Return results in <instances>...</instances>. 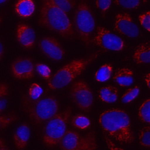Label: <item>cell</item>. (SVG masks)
I'll use <instances>...</instances> for the list:
<instances>
[{
    "instance_id": "6da1fadb",
    "label": "cell",
    "mask_w": 150,
    "mask_h": 150,
    "mask_svg": "<svg viewBox=\"0 0 150 150\" xmlns=\"http://www.w3.org/2000/svg\"><path fill=\"white\" fill-rule=\"evenodd\" d=\"M99 123L106 135L120 144L133 142L130 119L124 110L115 108L104 111L100 115Z\"/></svg>"
},
{
    "instance_id": "7a4b0ae2",
    "label": "cell",
    "mask_w": 150,
    "mask_h": 150,
    "mask_svg": "<svg viewBox=\"0 0 150 150\" xmlns=\"http://www.w3.org/2000/svg\"><path fill=\"white\" fill-rule=\"evenodd\" d=\"M39 23L59 33L65 38H71L74 33L66 13L58 7L45 0L40 10Z\"/></svg>"
},
{
    "instance_id": "3957f363",
    "label": "cell",
    "mask_w": 150,
    "mask_h": 150,
    "mask_svg": "<svg viewBox=\"0 0 150 150\" xmlns=\"http://www.w3.org/2000/svg\"><path fill=\"white\" fill-rule=\"evenodd\" d=\"M100 52H96L85 58L73 60L62 67L47 81L48 87L56 90L69 84L97 57Z\"/></svg>"
},
{
    "instance_id": "277c9868",
    "label": "cell",
    "mask_w": 150,
    "mask_h": 150,
    "mask_svg": "<svg viewBox=\"0 0 150 150\" xmlns=\"http://www.w3.org/2000/svg\"><path fill=\"white\" fill-rule=\"evenodd\" d=\"M71 114V108L68 107L49 121L45 128L43 137V142L46 146H53L60 144L67 131V124Z\"/></svg>"
},
{
    "instance_id": "5b68a950",
    "label": "cell",
    "mask_w": 150,
    "mask_h": 150,
    "mask_svg": "<svg viewBox=\"0 0 150 150\" xmlns=\"http://www.w3.org/2000/svg\"><path fill=\"white\" fill-rule=\"evenodd\" d=\"M26 111L32 120L39 124L49 120L58 114L59 105L56 99L52 96L26 103Z\"/></svg>"
},
{
    "instance_id": "8992f818",
    "label": "cell",
    "mask_w": 150,
    "mask_h": 150,
    "mask_svg": "<svg viewBox=\"0 0 150 150\" xmlns=\"http://www.w3.org/2000/svg\"><path fill=\"white\" fill-rule=\"evenodd\" d=\"M74 23L77 33L86 46L91 42V35L95 27V21L93 13L86 2H81L76 8Z\"/></svg>"
},
{
    "instance_id": "52a82bcc",
    "label": "cell",
    "mask_w": 150,
    "mask_h": 150,
    "mask_svg": "<svg viewBox=\"0 0 150 150\" xmlns=\"http://www.w3.org/2000/svg\"><path fill=\"white\" fill-rule=\"evenodd\" d=\"M70 94L73 102L81 110L88 111L93 103V93L88 84L83 80H78L70 87Z\"/></svg>"
},
{
    "instance_id": "ba28073f",
    "label": "cell",
    "mask_w": 150,
    "mask_h": 150,
    "mask_svg": "<svg viewBox=\"0 0 150 150\" xmlns=\"http://www.w3.org/2000/svg\"><path fill=\"white\" fill-rule=\"evenodd\" d=\"M93 41L97 46L112 51H122L125 46L121 38L107 28L100 26L97 27L96 33Z\"/></svg>"
},
{
    "instance_id": "9c48e42d",
    "label": "cell",
    "mask_w": 150,
    "mask_h": 150,
    "mask_svg": "<svg viewBox=\"0 0 150 150\" xmlns=\"http://www.w3.org/2000/svg\"><path fill=\"white\" fill-rule=\"evenodd\" d=\"M114 29L116 32L129 38H136L139 34V29L132 17L125 12L117 14Z\"/></svg>"
},
{
    "instance_id": "30bf717a",
    "label": "cell",
    "mask_w": 150,
    "mask_h": 150,
    "mask_svg": "<svg viewBox=\"0 0 150 150\" xmlns=\"http://www.w3.org/2000/svg\"><path fill=\"white\" fill-rule=\"evenodd\" d=\"M13 76L19 79H30L34 76L35 66L30 58L19 57L11 64Z\"/></svg>"
},
{
    "instance_id": "8fae6325",
    "label": "cell",
    "mask_w": 150,
    "mask_h": 150,
    "mask_svg": "<svg viewBox=\"0 0 150 150\" xmlns=\"http://www.w3.org/2000/svg\"><path fill=\"white\" fill-rule=\"evenodd\" d=\"M39 47L42 51L50 59L58 61L61 60L65 51L60 43L54 38L45 37L39 42Z\"/></svg>"
},
{
    "instance_id": "7c38bea8",
    "label": "cell",
    "mask_w": 150,
    "mask_h": 150,
    "mask_svg": "<svg viewBox=\"0 0 150 150\" xmlns=\"http://www.w3.org/2000/svg\"><path fill=\"white\" fill-rule=\"evenodd\" d=\"M86 139V134L81 136L76 131L67 130L59 144L62 150H75L81 146Z\"/></svg>"
},
{
    "instance_id": "4fadbf2b",
    "label": "cell",
    "mask_w": 150,
    "mask_h": 150,
    "mask_svg": "<svg viewBox=\"0 0 150 150\" xmlns=\"http://www.w3.org/2000/svg\"><path fill=\"white\" fill-rule=\"evenodd\" d=\"M17 39L19 43L25 48H31L35 40V32L29 25L19 24L16 30Z\"/></svg>"
},
{
    "instance_id": "5bb4252c",
    "label": "cell",
    "mask_w": 150,
    "mask_h": 150,
    "mask_svg": "<svg viewBox=\"0 0 150 150\" xmlns=\"http://www.w3.org/2000/svg\"><path fill=\"white\" fill-rule=\"evenodd\" d=\"M30 136V130L29 125L23 124L19 125L13 134V141L16 149H24L28 145Z\"/></svg>"
},
{
    "instance_id": "9a60e30c",
    "label": "cell",
    "mask_w": 150,
    "mask_h": 150,
    "mask_svg": "<svg viewBox=\"0 0 150 150\" xmlns=\"http://www.w3.org/2000/svg\"><path fill=\"white\" fill-rule=\"evenodd\" d=\"M132 58L138 64L150 63V41L137 46L134 51Z\"/></svg>"
},
{
    "instance_id": "2e32d148",
    "label": "cell",
    "mask_w": 150,
    "mask_h": 150,
    "mask_svg": "<svg viewBox=\"0 0 150 150\" xmlns=\"http://www.w3.org/2000/svg\"><path fill=\"white\" fill-rule=\"evenodd\" d=\"M113 80L120 86H129L134 82L133 72L128 68L118 69L115 72Z\"/></svg>"
},
{
    "instance_id": "e0dca14e",
    "label": "cell",
    "mask_w": 150,
    "mask_h": 150,
    "mask_svg": "<svg viewBox=\"0 0 150 150\" xmlns=\"http://www.w3.org/2000/svg\"><path fill=\"white\" fill-rule=\"evenodd\" d=\"M16 12L21 17L30 16L35 9V4L32 0H20L15 4Z\"/></svg>"
},
{
    "instance_id": "ac0fdd59",
    "label": "cell",
    "mask_w": 150,
    "mask_h": 150,
    "mask_svg": "<svg viewBox=\"0 0 150 150\" xmlns=\"http://www.w3.org/2000/svg\"><path fill=\"white\" fill-rule=\"evenodd\" d=\"M98 95L103 101L107 103H112L117 100L118 90L115 86H108L100 88Z\"/></svg>"
},
{
    "instance_id": "d6986e66",
    "label": "cell",
    "mask_w": 150,
    "mask_h": 150,
    "mask_svg": "<svg viewBox=\"0 0 150 150\" xmlns=\"http://www.w3.org/2000/svg\"><path fill=\"white\" fill-rule=\"evenodd\" d=\"M113 67L110 64H104L101 66L95 74V79L100 82L107 81L111 77Z\"/></svg>"
},
{
    "instance_id": "ffe728a7",
    "label": "cell",
    "mask_w": 150,
    "mask_h": 150,
    "mask_svg": "<svg viewBox=\"0 0 150 150\" xmlns=\"http://www.w3.org/2000/svg\"><path fill=\"white\" fill-rule=\"evenodd\" d=\"M138 117L143 122L150 124V98L145 100L140 105Z\"/></svg>"
},
{
    "instance_id": "44dd1931",
    "label": "cell",
    "mask_w": 150,
    "mask_h": 150,
    "mask_svg": "<svg viewBox=\"0 0 150 150\" xmlns=\"http://www.w3.org/2000/svg\"><path fill=\"white\" fill-rule=\"evenodd\" d=\"M70 122L73 127L83 130L87 129L91 124L90 120L87 117L80 114L73 116Z\"/></svg>"
},
{
    "instance_id": "7402d4cb",
    "label": "cell",
    "mask_w": 150,
    "mask_h": 150,
    "mask_svg": "<svg viewBox=\"0 0 150 150\" xmlns=\"http://www.w3.org/2000/svg\"><path fill=\"white\" fill-rule=\"evenodd\" d=\"M86 135L87 139L85 142L75 150H97V144L94 131H90Z\"/></svg>"
},
{
    "instance_id": "603a6c76",
    "label": "cell",
    "mask_w": 150,
    "mask_h": 150,
    "mask_svg": "<svg viewBox=\"0 0 150 150\" xmlns=\"http://www.w3.org/2000/svg\"><path fill=\"white\" fill-rule=\"evenodd\" d=\"M139 141L140 144L146 148H150V126H146L139 132Z\"/></svg>"
},
{
    "instance_id": "cb8c5ba5",
    "label": "cell",
    "mask_w": 150,
    "mask_h": 150,
    "mask_svg": "<svg viewBox=\"0 0 150 150\" xmlns=\"http://www.w3.org/2000/svg\"><path fill=\"white\" fill-rule=\"evenodd\" d=\"M48 1L52 5L63 11L65 13L69 12L76 4L74 1L68 0H48Z\"/></svg>"
},
{
    "instance_id": "d4e9b609",
    "label": "cell",
    "mask_w": 150,
    "mask_h": 150,
    "mask_svg": "<svg viewBox=\"0 0 150 150\" xmlns=\"http://www.w3.org/2000/svg\"><path fill=\"white\" fill-rule=\"evenodd\" d=\"M139 93V87L138 86L128 88L121 97V101L124 103H129L138 96Z\"/></svg>"
},
{
    "instance_id": "484cf974",
    "label": "cell",
    "mask_w": 150,
    "mask_h": 150,
    "mask_svg": "<svg viewBox=\"0 0 150 150\" xmlns=\"http://www.w3.org/2000/svg\"><path fill=\"white\" fill-rule=\"evenodd\" d=\"M18 117L16 114L0 115V130L7 127L10 124L16 121Z\"/></svg>"
},
{
    "instance_id": "4316f807",
    "label": "cell",
    "mask_w": 150,
    "mask_h": 150,
    "mask_svg": "<svg viewBox=\"0 0 150 150\" xmlns=\"http://www.w3.org/2000/svg\"><path fill=\"white\" fill-rule=\"evenodd\" d=\"M43 93V90L42 87L37 83H33L29 87V94L30 97L33 100H38Z\"/></svg>"
},
{
    "instance_id": "83f0119b",
    "label": "cell",
    "mask_w": 150,
    "mask_h": 150,
    "mask_svg": "<svg viewBox=\"0 0 150 150\" xmlns=\"http://www.w3.org/2000/svg\"><path fill=\"white\" fill-rule=\"evenodd\" d=\"M35 69L40 76L46 80L51 79V70L50 68L44 64H37Z\"/></svg>"
},
{
    "instance_id": "f1b7e54d",
    "label": "cell",
    "mask_w": 150,
    "mask_h": 150,
    "mask_svg": "<svg viewBox=\"0 0 150 150\" xmlns=\"http://www.w3.org/2000/svg\"><path fill=\"white\" fill-rule=\"evenodd\" d=\"M139 21L141 26L150 32V11L145 12L138 16Z\"/></svg>"
},
{
    "instance_id": "f546056e",
    "label": "cell",
    "mask_w": 150,
    "mask_h": 150,
    "mask_svg": "<svg viewBox=\"0 0 150 150\" xmlns=\"http://www.w3.org/2000/svg\"><path fill=\"white\" fill-rule=\"evenodd\" d=\"M115 4L121 6H123L124 8H137L140 4L141 3V1H138V0H135V1H115L114 2Z\"/></svg>"
},
{
    "instance_id": "4dcf8cb0",
    "label": "cell",
    "mask_w": 150,
    "mask_h": 150,
    "mask_svg": "<svg viewBox=\"0 0 150 150\" xmlns=\"http://www.w3.org/2000/svg\"><path fill=\"white\" fill-rule=\"evenodd\" d=\"M104 139L106 142L107 146L109 150H125L123 148L117 146L112 141L110 138V137L106 134L104 135Z\"/></svg>"
},
{
    "instance_id": "1f68e13d",
    "label": "cell",
    "mask_w": 150,
    "mask_h": 150,
    "mask_svg": "<svg viewBox=\"0 0 150 150\" xmlns=\"http://www.w3.org/2000/svg\"><path fill=\"white\" fill-rule=\"evenodd\" d=\"M112 2L111 1L108 0V1H96V6L100 9L102 11L105 12L110 7L111 3Z\"/></svg>"
},
{
    "instance_id": "d6a6232c",
    "label": "cell",
    "mask_w": 150,
    "mask_h": 150,
    "mask_svg": "<svg viewBox=\"0 0 150 150\" xmlns=\"http://www.w3.org/2000/svg\"><path fill=\"white\" fill-rule=\"evenodd\" d=\"M9 94V88L7 84L0 83V97L6 96Z\"/></svg>"
},
{
    "instance_id": "836d02e7",
    "label": "cell",
    "mask_w": 150,
    "mask_h": 150,
    "mask_svg": "<svg viewBox=\"0 0 150 150\" xmlns=\"http://www.w3.org/2000/svg\"><path fill=\"white\" fill-rule=\"evenodd\" d=\"M0 150H9L8 146L3 138H0Z\"/></svg>"
},
{
    "instance_id": "e575fe53",
    "label": "cell",
    "mask_w": 150,
    "mask_h": 150,
    "mask_svg": "<svg viewBox=\"0 0 150 150\" xmlns=\"http://www.w3.org/2000/svg\"><path fill=\"white\" fill-rule=\"evenodd\" d=\"M7 101L4 99H0V112L5 110L6 108Z\"/></svg>"
},
{
    "instance_id": "d590c367",
    "label": "cell",
    "mask_w": 150,
    "mask_h": 150,
    "mask_svg": "<svg viewBox=\"0 0 150 150\" xmlns=\"http://www.w3.org/2000/svg\"><path fill=\"white\" fill-rule=\"evenodd\" d=\"M144 80L147 86L150 88V73H147L144 76Z\"/></svg>"
},
{
    "instance_id": "8d00e7d4",
    "label": "cell",
    "mask_w": 150,
    "mask_h": 150,
    "mask_svg": "<svg viewBox=\"0 0 150 150\" xmlns=\"http://www.w3.org/2000/svg\"><path fill=\"white\" fill-rule=\"evenodd\" d=\"M3 53H4V47H3L2 44L0 42V59L2 57Z\"/></svg>"
},
{
    "instance_id": "74e56055",
    "label": "cell",
    "mask_w": 150,
    "mask_h": 150,
    "mask_svg": "<svg viewBox=\"0 0 150 150\" xmlns=\"http://www.w3.org/2000/svg\"><path fill=\"white\" fill-rule=\"evenodd\" d=\"M6 2H7V1H0V4H2V3H4Z\"/></svg>"
},
{
    "instance_id": "f35d334b",
    "label": "cell",
    "mask_w": 150,
    "mask_h": 150,
    "mask_svg": "<svg viewBox=\"0 0 150 150\" xmlns=\"http://www.w3.org/2000/svg\"><path fill=\"white\" fill-rule=\"evenodd\" d=\"M2 18L1 17H0V23L2 22Z\"/></svg>"
}]
</instances>
